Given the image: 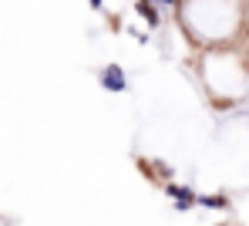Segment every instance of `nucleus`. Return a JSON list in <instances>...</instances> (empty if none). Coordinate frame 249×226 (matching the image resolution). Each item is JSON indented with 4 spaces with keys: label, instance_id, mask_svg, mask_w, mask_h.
Segmentation results:
<instances>
[{
    "label": "nucleus",
    "instance_id": "obj_2",
    "mask_svg": "<svg viewBox=\"0 0 249 226\" xmlns=\"http://www.w3.org/2000/svg\"><path fill=\"white\" fill-rule=\"evenodd\" d=\"M168 196H175V199H178V209H189V206L196 203V196H192L189 189H182V186H168Z\"/></svg>",
    "mask_w": 249,
    "mask_h": 226
},
{
    "label": "nucleus",
    "instance_id": "obj_4",
    "mask_svg": "<svg viewBox=\"0 0 249 226\" xmlns=\"http://www.w3.org/2000/svg\"><path fill=\"white\" fill-rule=\"evenodd\" d=\"M199 203L209 206V209H222V206H226V196H202Z\"/></svg>",
    "mask_w": 249,
    "mask_h": 226
},
{
    "label": "nucleus",
    "instance_id": "obj_3",
    "mask_svg": "<svg viewBox=\"0 0 249 226\" xmlns=\"http://www.w3.org/2000/svg\"><path fill=\"white\" fill-rule=\"evenodd\" d=\"M138 14H142V17H145L152 27L159 24V14H155V7H152V3H142V7H138Z\"/></svg>",
    "mask_w": 249,
    "mask_h": 226
},
{
    "label": "nucleus",
    "instance_id": "obj_1",
    "mask_svg": "<svg viewBox=\"0 0 249 226\" xmlns=\"http://www.w3.org/2000/svg\"><path fill=\"white\" fill-rule=\"evenodd\" d=\"M98 81H101V85H105L108 91H124V88H128V81H124V71L118 68V64H108V68L98 75Z\"/></svg>",
    "mask_w": 249,
    "mask_h": 226
}]
</instances>
